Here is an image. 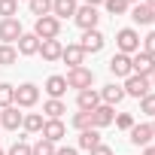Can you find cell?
<instances>
[{"mask_svg":"<svg viewBox=\"0 0 155 155\" xmlns=\"http://www.w3.org/2000/svg\"><path fill=\"white\" fill-rule=\"evenodd\" d=\"M88 155H113V149H110L107 143H101V146H94V149H91Z\"/></svg>","mask_w":155,"mask_h":155,"instance_id":"37","label":"cell"},{"mask_svg":"<svg viewBox=\"0 0 155 155\" xmlns=\"http://www.w3.org/2000/svg\"><path fill=\"white\" fill-rule=\"evenodd\" d=\"M28 6H31V15H37V18L52 15V0H28Z\"/></svg>","mask_w":155,"mask_h":155,"instance_id":"26","label":"cell"},{"mask_svg":"<svg viewBox=\"0 0 155 155\" xmlns=\"http://www.w3.org/2000/svg\"><path fill=\"white\" fill-rule=\"evenodd\" d=\"M61 61H67V64H70V70H73V67H82V64H85V52H82V46H79V43H70V46H64V52H61Z\"/></svg>","mask_w":155,"mask_h":155,"instance_id":"16","label":"cell"},{"mask_svg":"<svg viewBox=\"0 0 155 155\" xmlns=\"http://www.w3.org/2000/svg\"><path fill=\"white\" fill-rule=\"evenodd\" d=\"M122 88H125V97H137V101H140V97H146V94L152 91L149 79H146V76H137V73H131V76H128Z\"/></svg>","mask_w":155,"mask_h":155,"instance_id":"4","label":"cell"},{"mask_svg":"<svg viewBox=\"0 0 155 155\" xmlns=\"http://www.w3.org/2000/svg\"><path fill=\"white\" fill-rule=\"evenodd\" d=\"M116 46H119L122 55H134V52H140V34L134 28H122L116 34Z\"/></svg>","mask_w":155,"mask_h":155,"instance_id":"3","label":"cell"},{"mask_svg":"<svg viewBox=\"0 0 155 155\" xmlns=\"http://www.w3.org/2000/svg\"><path fill=\"white\" fill-rule=\"evenodd\" d=\"M94 146H101V131H97V128H88V131H79V149L91 152Z\"/></svg>","mask_w":155,"mask_h":155,"instance_id":"23","label":"cell"},{"mask_svg":"<svg viewBox=\"0 0 155 155\" xmlns=\"http://www.w3.org/2000/svg\"><path fill=\"white\" fill-rule=\"evenodd\" d=\"M43 113H46L49 119H61V116L67 113V104H64V101H55V97H49V101L43 104Z\"/></svg>","mask_w":155,"mask_h":155,"instance_id":"25","label":"cell"},{"mask_svg":"<svg viewBox=\"0 0 155 155\" xmlns=\"http://www.w3.org/2000/svg\"><path fill=\"white\" fill-rule=\"evenodd\" d=\"M18 3H21V0H18ZM25 3H28V0H25Z\"/></svg>","mask_w":155,"mask_h":155,"instance_id":"46","label":"cell"},{"mask_svg":"<svg viewBox=\"0 0 155 155\" xmlns=\"http://www.w3.org/2000/svg\"><path fill=\"white\" fill-rule=\"evenodd\" d=\"M46 94L49 97H55V101H61L64 94H67V79H64V76H49V79H46Z\"/></svg>","mask_w":155,"mask_h":155,"instance_id":"21","label":"cell"},{"mask_svg":"<svg viewBox=\"0 0 155 155\" xmlns=\"http://www.w3.org/2000/svg\"><path fill=\"white\" fill-rule=\"evenodd\" d=\"M122 101H125V88H122V85L110 82V85L101 88V104H107V107H119Z\"/></svg>","mask_w":155,"mask_h":155,"instance_id":"14","label":"cell"},{"mask_svg":"<svg viewBox=\"0 0 155 155\" xmlns=\"http://www.w3.org/2000/svg\"><path fill=\"white\" fill-rule=\"evenodd\" d=\"M149 85H152V88H155V73H152V76H149Z\"/></svg>","mask_w":155,"mask_h":155,"instance_id":"41","label":"cell"},{"mask_svg":"<svg viewBox=\"0 0 155 155\" xmlns=\"http://www.w3.org/2000/svg\"><path fill=\"white\" fill-rule=\"evenodd\" d=\"M131 18H134V25H152V21H155V9H152L149 3H134Z\"/></svg>","mask_w":155,"mask_h":155,"instance_id":"22","label":"cell"},{"mask_svg":"<svg viewBox=\"0 0 155 155\" xmlns=\"http://www.w3.org/2000/svg\"><path fill=\"white\" fill-rule=\"evenodd\" d=\"M143 155H155V146H146V149H143Z\"/></svg>","mask_w":155,"mask_h":155,"instance_id":"40","label":"cell"},{"mask_svg":"<svg viewBox=\"0 0 155 155\" xmlns=\"http://www.w3.org/2000/svg\"><path fill=\"white\" fill-rule=\"evenodd\" d=\"M140 113H146V116L155 119V91H149L146 97H140Z\"/></svg>","mask_w":155,"mask_h":155,"instance_id":"33","label":"cell"},{"mask_svg":"<svg viewBox=\"0 0 155 155\" xmlns=\"http://www.w3.org/2000/svg\"><path fill=\"white\" fill-rule=\"evenodd\" d=\"M128 134H131V143H134V146H143V149H146V146L152 143V137H155L152 125H134Z\"/></svg>","mask_w":155,"mask_h":155,"instance_id":"17","label":"cell"},{"mask_svg":"<svg viewBox=\"0 0 155 155\" xmlns=\"http://www.w3.org/2000/svg\"><path fill=\"white\" fill-rule=\"evenodd\" d=\"M128 3H140V0H128Z\"/></svg>","mask_w":155,"mask_h":155,"instance_id":"43","label":"cell"},{"mask_svg":"<svg viewBox=\"0 0 155 155\" xmlns=\"http://www.w3.org/2000/svg\"><path fill=\"white\" fill-rule=\"evenodd\" d=\"M110 73L119 76V79H128V76H131V55L116 52V55L110 58Z\"/></svg>","mask_w":155,"mask_h":155,"instance_id":"12","label":"cell"},{"mask_svg":"<svg viewBox=\"0 0 155 155\" xmlns=\"http://www.w3.org/2000/svg\"><path fill=\"white\" fill-rule=\"evenodd\" d=\"M6 155H31V143H25V140L18 137V140L9 146V152H6Z\"/></svg>","mask_w":155,"mask_h":155,"instance_id":"35","label":"cell"},{"mask_svg":"<svg viewBox=\"0 0 155 155\" xmlns=\"http://www.w3.org/2000/svg\"><path fill=\"white\" fill-rule=\"evenodd\" d=\"M15 61H18V49L3 43V46H0V67H12Z\"/></svg>","mask_w":155,"mask_h":155,"instance_id":"27","label":"cell"},{"mask_svg":"<svg viewBox=\"0 0 155 155\" xmlns=\"http://www.w3.org/2000/svg\"><path fill=\"white\" fill-rule=\"evenodd\" d=\"M113 122H116V128H122V131H131V128H134V116H131V113H119Z\"/></svg>","mask_w":155,"mask_h":155,"instance_id":"34","label":"cell"},{"mask_svg":"<svg viewBox=\"0 0 155 155\" xmlns=\"http://www.w3.org/2000/svg\"><path fill=\"white\" fill-rule=\"evenodd\" d=\"M43 125H46L43 113H28V116H25V122H21V128H25L28 134H40V131H43Z\"/></svg>","mask_w":155,"mask_h":155,"instance_id":"24","label":"cell"},{"mask_svg":"<svg viewBox=\"0 0 155 155\" xmlns=\"http://www.w3.org/2000/svg\"><path fill=\"white\" fill-rule=\"evenodd\" d=\"M73 21L79 25L82 31H94V28H97V21H101V15H97V9H94V6H85V3H82L79 9H76Z\"/></svg>","mask_w":155,"mask_h":155,"instance_id":"8","label":"cell"},{"mask_svg":"<svg viewBox=\"0 0 155 155\" xmlns=\"http://www.w3.org/2000/svg\"><path fill=\"white\" fill-rule=\"evenodd\" d=\"M131 73H137V76H149L155 73V58L152 55H146V52H134L131 55Z\"/></svg>","mask_w":155,"mask_h":155,"instance_id":"5","label":"cell"},{"mask_svg":"<svg viewBox=\"0 0 155 155\" xmlns=\"http://www.w3.org/2000/svg\"><path fill=\"white\" fill-rule=\"evenodd\" d=\"M143 52H146V55H152V58H155V31H152V34H149V37H143Z\"/></svg>","mask_w":155,"mask_h":155,"instance_id":"36","label":"cell"},{"mask_svg":"<svg viewBox=\"0 0 155 155\" xmlns=\"http://www.w3.org/2000/svg\"><path fill=\"white\" fill-rule=\"evenodd\" d=\"M55 155H79V152H76L73 146H58V149H55Z\"/></svg>","mask_w":155,"mask_h":155,"instance_id":"38","label":"cell"},{"mask_svg":"<svg viewBox=\"0 0 155 155\" xmlns=\"http://www.w3.org/2000/svg\"><path fill=\"white\" fill-rule=\"evenodd\" d=\"M70 125H73L76 131H88V128H94V125H91V113H85V110H79V113H73Z\"/></svg>","mask_w":155,"mask_h":155,"instance_id":"28","label":"cell"},{"mask_svg":"<svg viewBox=\"0 0 155 155\" xmlns=\"http://www.w3.org/2000/svg\"><path fill=\"white\" fill-rule=\"evenodd\" d=\"M21 34H25V31H21V21H18V18H0V40H3L6 46L18 43Z\"/></svg>","mask_w":155,"mask_h":155,"instance_id":"7","label":"cell"},{"mask_svg":"<svg viewBox=\"0 0 155 155\" xmlns=\"http://www.w3.org/2000/svg\"><path fill=\"white\" fill-rule=\"evenodd\" d=\"M34 34H37L40 40H58V34H61V21H58L55 15H43V18L34 21Z\"/></svg>","mask_w":155,"mask_h":155,"instance_id":"2","label":"cell"},{"mask_svg":"<svg viewBox=\"0 0 155 155\" xmlns=\"http://www.w3.org/2000/svg\"><path fill=\"white\" fill-rule=\"evenodd\" d=\"M40 134H43V140H49V143H55V146H58V143L64 140L67 128H64V122H61V119H46V125H43V131H40Z\"/></svg>","mask_w":155,"mask_h":155,"instance_id":"9","label":"cell"},{"mask_svg":"<svg viewBox=\"0 0 155 155\" xmlns=\"http://www.w3.org/2000/svg\"><path fill=\"white\" fill-rule=\"evenodd\" d=\"M104 43H107V40H104V34H101L97 28H94V31H82V43H79V46H82L85 55H88V52L97 55V52L104 49Z\"/></svg>","mask_w":155,"mask_h":155,"instance_id":"11","label":"cell"},{"mask_svg":"<svg viewBox=\"0 0 155 155\" xmlns=\"http://www.w3.org/2000/svg\"><path fill=\"white\" fill-rule=\"evenodd\" d=\"M104 6H107V12L110 15H122V12H128V0H104Z\"/></svg>","mask_w":155,"mask_h":155,"instance_id":"31","label":"cell"},{"mask_svg":"<svg viewBox=\"0 0 155 155\" xmlns=\"http://www.w3.org/2000/svg\"><path fill=\"white\" fill-rule=\"evenodd\" d=\"M143 3H149V6H152V9H155V0H143Z\"/></svg>","mask_w":155,"mask_h":155,"instance_id":"42","label":"cell"},{"mask_svg":"<svg viewBox=\"0 0 155 155\" xmlns=\"http://www.w3.org/2000/svg\"><path fill=\"white\" fill-rule=\"evenodd\" d=\"M101 3H104V0H85V6H94V9H97Z\"/></svg>","mask_w":155,"mask_h":155,"instance_id":"39","label":"cell"},{"mask_svg":"<svg viewBox=\"0 0 155 155\" xmlns=\"http://www.w3.org/2000/svg\"><path fill=\"white\" fill-rule=\"evenodd\" d=\"M152 131H155V122H152Z\"/></svg>","mask_w":155,"mask_h":155,"instance_id":"45","label":"cell"},{"mask_svg":"<svg viewBox=\"0 0 155 155\" xmlns=\"http://www.w3.org/2000/svg\"><path fill=\"white\" fill-rule=\"evenodd\" d=\"M21 122H25V113H18V107H15V104L0 110V125H3L6 131H18V128H21Z\"/></svg>","mask_w":155,"mask_h":155,"instance_id":"10","label":"cell"},{"mask_svg":"<svg viewBox=\"0 0 155 155\" xmlns=\"http://www.w3.org/2000/svg\"><path fill=\"white\" fill-rule=\"evenodd\" d=\"M0 155H6V152H3V149H0Z\"/></svg>","mask_w":155,"mask_h":155,"instance_id":"44","label":"cell"},{"mask_svg":"<svg viewBox=\"0 0 155 155\" xmlns=\"http://www.w3.org/2000/svg\"><path fill=\"white\" fill-rule=\"evenodd\" d=\"M67 88H76V91H85V88H91V82H94V73L88 70V67H73L67 76Z\"/></svg>","mask_w":155,"mask_h":155,"instance_id":"1","label":"cell"},{"mask_svg":"<svg viewBox=\"0 0 155 155\" xmlns=\"http://www.w3.org/2000/svg\"><path fill=\"white\" fill-rule=\"evenodd\" d=\"M113 119H116V107H107V104H101L97 110H91V125L101 131V128H107V125H113Z\"/></svg>","mask_w":155,"mask_h":155,"instance_id":"15","label":"cell"},{"mask_svg":"<svg viewBox=\"0 0 155 155\" xmlns=\"http://www.w3.org/2000/svg\"><path fill=\"white\" fill-rule=\"evenodd\" d=\"M12 104H15V85L0 82V110H3V107H12Z\"/></svg>","mask_w":155,"mask_h":155,"instance_id":"29","label":"cell"},{"mask_svg":"<svg viewBox=\"0 0 155 155\" xmlns=\"http://www.w3.org/2000/svg\"><path fill=\"white\" fill-rule=\"evenodd\" d=\"M76 0H52V15L61 21V18H73L76 15Z\"/></svg>","mask_w":155,"mask_h":155,"instance_id":"20","label":"cell"},{"mask_svg":"<svg viewBox=\"0 0 155 155\" xmlns=\"http://www.w3.org/2000/svg\"><path fill=\"white\" fill-rule=\"evenodd\" d=\"M0 15L3 18H15L18 15V0H0Z\"/></svg>","mask_w":155,"mask_h":155,"instance_id":"32","label":"cell"},{"mask_svg":"<svg viewBox=\"0 0 155 155\" xmlns=\"http://www.w3.org/2000/svg\"><path fill=\"white\" fill-rule=\"evenodd\" d=\"M55 149H58L55 143H49V140H43V137H40V140L31 146V155H55Z\"/></svg>","mask_w":155,"mask_h":155,"instance_id":"30","label":"cell"},{"mask_svg":"<svg viewBox=\"0 0 155 155\" xmlns=\"http://www.w3.org/2000/svg\"><path fill=\"white\" fill-rule=\"evenodd\" d=\"M61 52H64V46H61V40H40V52L37 55H43V61H61Z\"/></svg>","mask_w":155,"mask_h":155,"instance_id":"13","label":"cell"},{"mask_svg":"<svg viewBox=\"0 0 155 155\" xmlns=\"http://www.w3.org/2000/svg\"><path fill=\"white\" fill-rule=\"evenodd\" d=\"M76 104H79V110L91 113V110H97V107H101V91L85 88V91H79V94H76Z\"/></svg>","mask_w":155,"mask_h":155,"instance_id":"18","label":"cell"},{"mask_svg":"<svg viewBox=\"0 0 155 155\" xmlns=\"http://www.w3.org/2000/svg\"><path fill=\"white\" fill-rule=\"evenodd\" d=\"M15 49H18V55L31 58V55H37V52H40V37H37V34H21Z\"/></svg>","mask_w":155,"mask_h":155,"instance_id":"19","label":"cell"},{"mask_svg":"<svg viewBox=\"0 0 155 155\" xmlns=\"http://www.w3.org/2000/svg\"><path fill=\"white\" fill-rule=\"evenodd\" d=\"M37 101H40V88H37L34 82H25V85H18V88H15V107L31 110Z\"/></svg>","mask_w":155,"mask_h":155,"instance_id":"6","label":"cell"}]
</instances>
